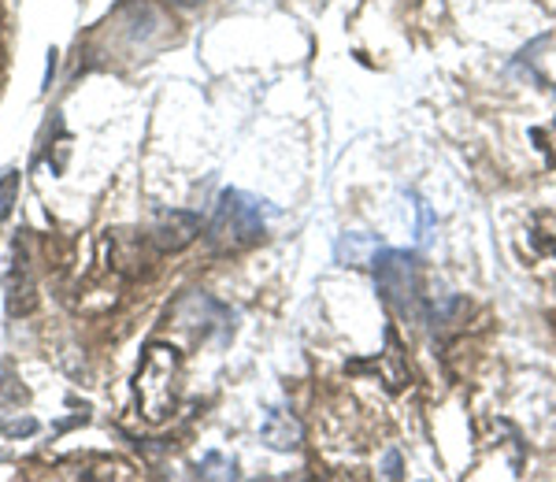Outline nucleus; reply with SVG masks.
Masks as SVG:
<instances>
[{
	"label": "nucleus",
	"instance_id": "1",
	"mask_svg": "<svg viewBox=\"0 0 556 482\" xmlns=\"http://www.w3.org/2000/svg\"><path fill=\"white\" fill-rule=\"evenodd\" d=\"M375 286H379V297L393 316H401L405 324L419 327L430 316V301L424 293V267L419 256L401 253V249H379L371 261Z\"/></svg>",
	"mask_w": 556,
	"mask_h": 482
},
{
	"label": "nucleus",
	"instance_id": "2",
	"mask_svg": "<svg viewBox=\"0 0 556 482\" xmlns=\"http://www.w3.org/2000/svg\"><path fill=\"white\" fill-rule=\"evenodd\" d=\"M178 379H182V356L175 345L152 342L141 356L138 379H134V394L138 408L149 423H164L178 405Z\"/></svg>",
	"mask_w": 556,
	"mask_h": 482
},
{
	"label": "nucleus",
	"instance_id": "3",
	"mask_svg": "<svg viewBox=\"0 0 556 482\" xmlns=\"http://www.w3.org/2000/svg\"><path fill=\"white\" fill-rule=\"evenodd\" d=\"M267 201L253 198L245 190H223L215 201L212 223H208V241L223 253H238V249L253 245L264 238L267 227Z\"/></svg>",
	"mask_w": 556,
	"mask_h": 482
},
{
	"label": "nucleus",
	"instance_id": "4",
	"mask_svg": "<svg viewBox=\"0 0 556 482\" xmlns=\"http://www.w3.org/2000/svg\"><path fill=\"white\" fill-rule=\"evenodd\" d=\"M197 234H201V216H193V212H178V208L156 212V219H152V227H149V238L160 253H178V249L190 245Z\"/></svg>",
	"mask_w": 556,
	"mask_h": 482
},
{
	"label": "nucleus",
	"instance_id": "5",
	"mask_svg": "<svg viewBox=\"0 0 556 482\" xmlns=\"http://www.w3.org/2000/svg\"><path fill=\"white\" fill-rule=\"evenodd\" d=\"M349 368L353 371H379L382 386L390 390V394L405 390V382H408V364H405V353H401L397 338H393V330L386 334V353H379L375 360H353Z\"/></svg>",
	"mask_w": 556,
	"mask_h": 482
},
{
	"label": "nucleus",
	"instance_id": "6",
	"mask_svg": "<svg viewBox=\"0 0 556 482\" xmlns=\"http://www.w3.org/2000/svg\"><path fill=\"white\" fill-rule=\"evenodd\" d=\"M260 439H264L278 453H293L301 445V423L298 416H290L286 408H271L260 423Z\"/></svg>",
	"mask_w": 556,
	"mask_h": 482
},
{
	"label": "nucleus",
	"instance_id": "7",
	"mask_svg": "<svg viewBox=\"0 0 556 482\" xmlns=\"http://www.w3.org/2000/svg\"><path fill=\"white\" fill-rule=\"evenodd\" d=\"M4 293H8V316H26L34 308V279L23 264H12L8 271V282H4Z\"/></svg>",
	"mask_w": 556,
	"mask_h": 482
},
{
	"label": "nucleus",
	"instance_id": "8",
	"mask_svg": "<svg viewBox=\"0 0 556 482\" xmlns=\"http://www.w3.org/2000/svg\"><path fill=\"white\" fill-rule=\"evenodd\" d=\"M375 253H379V241L367 238V234H345L338 241V261L342 264H371Z\"/></svg>",
	"mask_w": 556,
	"mask_h": 482
},
{
	"label": "nucleus",
	"instance_id": "9",
	"mask_svg": "<svg viewBox=\"0 0 556 482\" xmlns=\"http://www.w3.org/2000/svg\"><path fill=\"white\" fill-rule=\"evenodd\" d=\"M531 245L542 256H556V212H538L531 219Z\"/></svg>",
	"mask_w": 556,
	"mask_h": 482
},
{
	"label": "nucleus",
	"instance_id": "10",
	"mask_svg": "<svg viewBox=\"0 0 556 482\" xmlns=\"http://www.w3.org/2000/svg\"><path fill=\"white\" fill-rule=\"evenodd\" d=\"M15 198H20V172H4L0 175V219L15 208Z\"/></svg>",
	"mask_w": 556,
	"mask_h": 482
},
{
	"label": "nucleus",
	"instance_id": "11",
	"mask_svg": "<svg viewBox=\"0 0 556 482\" xmlns=\"http://www.w3.org/2000/svg\"><path fill=\"white\" fill-rule=\"evenodd\" d=\"M531 141H534L538 149H542L545 164H556V119L545 123V127H534L531 130Z\"/></svg>",
	"mask_w": 556,
	"mask_h": 482
},
{
	"label": "nucleus",
	"instance_id": "12",
	"mask_svg": "<svg viewBox=\"0 0 556 482\" xmlns=\"http://www.w3.org/2000/svg\"><path fill=\"white\" fill-rule=\"evenodd\" d=\"M34 431H38V419H30V416L0 419V434H8V439H23V434H34Z\"/></svg>",
	"mask_w": 556,
	"mask_h": 482
},
{
	"label": "nucleus",
	"instance_id": "13",
	"mask_svg": "<svg viewBox=\"0 0 556 482\" xmlns=\"http://www.w3.org/2000/svg\"><path fill=\"white\" fill-rule=\"evenodd\" d=\"M386 479H401V457L397 453H390V457H386V471H382Z\"/></svg>",
	"mask_w": 556,
	"mask_h": 482
}]
</instances>
